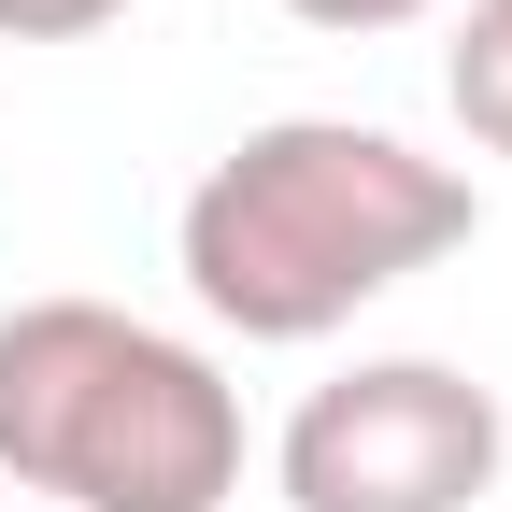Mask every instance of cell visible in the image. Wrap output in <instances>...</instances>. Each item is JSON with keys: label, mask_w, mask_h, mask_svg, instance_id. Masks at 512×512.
I'll list each match as a JSON object with an SVG mask.
<instances>
[{"label": "cell", "mask_w": 512, "mask_h": 512, "mask_svg": "<svg viewBox=\"0 0 512 512\" xmlns=\"http://www.w3.org/2000/svg\"><path fill=\"white\" fill-rule=\"evenodd\" d=\"M484 228L470 171L370 114H271L185 185V299L228 342H328Z\"/></svg>", "instance_id": "1"}, {"label": "cell", "mask_w": 512, "mask_h": 512, "mask_svg": "<svg viewBox=\"0 0 512 512\" xmlns=\"http://www.w3.org/2000/svg\"><path fill=\"white\" fill-rule=\"evenodd\" d=\"M0 484L72 512H228L242 384L114 299H15L0 313Z\"/></svg>", "instance_id": "2"}, {"label": "cell", "mask_w": 512, "mask_h": 512, "mask_svg": "<svg viewBox=\"0 0 512 512\" xmlns=\"http://www.w3.org/2000/svg\"><path fill=\"white\" fill-rule=\"evenodd\" d=\"M498 456H512V413L456 356H356L271 441L285 512H470Z\"/></svg>", "instance_id": "3"}, {"label": "cell", "mask_w": 512, "mask_h": 512, "mask_svg": "<svg viewBox=\"0 0 512 512\" xmlns=\"http://www.w3.org/2000/svg\"><path fill=\"white\" fill-rule=\"evenodd\" d=\"M441 100H456V128L484 157H512V0H470L456 43H441Z\"/></svg>", "instance_id": "4"}, {"label": "cell", "mask_w": 512, "mask_h": 512, "mask_svg": "<svg viewBox=\"0 0 512 512\" xmlns=\"http://www.w3.org/2000/svg\"><path fill=\"white\" fill-rule=\"evenodd\" d=\"M114 15H128V0H0V43H86Z\"/></svg>", "instance_id": "5"}, {"label": "cell", "mask_w": 512, "mask_h": 512, "mask_svg": "<svg viewBox=\"0 0 512 512\" xmlns=\"http://www.w3.org/2000/svg\"><path fill=\"white\" fill-rule=\"evenodd\" d=\"M299 29H342V43H370V29H413V15H441V0H285Z\"/></svg>", "instance_id": "6"}]
</instances>
